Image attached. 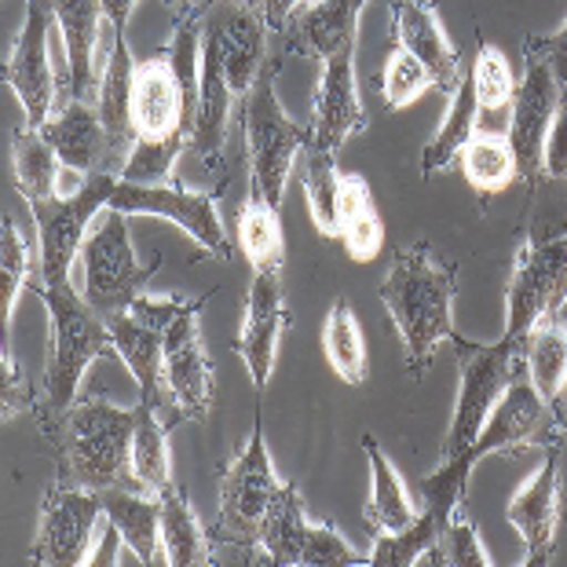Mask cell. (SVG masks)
<instances>
[{
	"mask_svg": "<svg viewBox=\"0 0 567 567\" xmlns=\"http://www.w3.org/2000/svg\"><path fill=\"white\" fill-rule=\"evenodd\" d=\"M454 289L457 268L443 264L429 246L403 249L389 279L381 282V305L392 316L406 344L410 378H421L432 367V355L443 341H454Z\"/></svg>",
	"mask_w": 567,
	"mask_h": 567,
	"instance_id": "1",
	"label": "cell"
},
{
	"mask_svg": "<svg viewBox=\"0 0 567 567\" xmlns=\"http://www.w3.org/2000/svg\"><path fill=\"white\" fill-rule=\"evenodd\" d=\"M59 425V480L89 491H143L132 473L136 410L92 395L70 406Z\"/></svg>",
	"mask_w": 567,
	"mask_h": 567,
	"instance_id": "2",
	"label": "cell"
},
{
	"mask_svg": "<svg viewBox=\"0 0 567 567\" xmlns=\"http://www.w3.org/2000/svg\"><path fill=\"white\" fill-rule=\"evenodd\" d=\"M553 414V406L542 400L538 389L530 384L524 373L516 378L498 403H494L487 425L480 429V436L465 446L454 462H440V468L432 476H425V498H429V513H436L446 524L457 505H465V491H468V476L473 468L491 454H516L530 443H546V417Z\"/></svg>",
	"mask_w": 567,
	"mask_h": 567,
	"instance_id": "3",
	"label": "cell"
},
{
	"mask_svg": "<svg viewBox=\"0 0 567 567\" xmlns=\"http://www.w3.org/2000/svg\"><path fill=\"white\" fill-rule=\"evenodd\" d=\"M38 289L48 316H52V344H48L44 370V429L55 432L66 410L74 406V395L89 367L100 355L114 352V337L106 319L84 300V293H74L70 282Z\"/></svg>",
	"mask_w": 567,
	"mask_h": 567,
	"instance_id": "4",
	"label": "cell"
},
{
	"mask_svg": "<svg viewBox=\"0 0 567 567\" xmlns=\"http://www.w3.org/2000/svg\"><path fill=\"white\" fill-rule=\"evenodd\" d=\"M275 78H279V63L264 66L260 81L243 100V132L249 147V190L275 205H282L286 179L293 173L297 154L308 147L311 128L297 125L293 117L282 111L279 92H275Z\"/></svg>",
	"mask_w": 567,
	"mask_h": 567,
	"instance_id": "5",
	"label": "cell"
},
{
	"mask_svg": "<svg viewBox=\"0 0 567 567\" xmlns=\"http://www.w3.org/2000/svg\"><path fill=\"white\" fill-rule=\"evenodd\" d=\"M81 268H84V300L111 319L114 311H125L132 300L143 297L151 275L162 268V257H151L143 264L136 257L128 231V216L106 205L103 220L92 224L89 238L81 246Z\"/></svg>",
	"mask_w": 567,
	"mask_h": 567,
	"instance_id": "6",
	"label": "cell"
},
{
	"mask_svg": "<svg viewBox=\"0 0 567 567\" xmlns=\"http://www.w3.org/2000/svg\"><path fill=\"white\" fill-rule=\"evenodd\" d=\"M454 344H457V363H462V389H457L454 421L451 432H446L440 462H454L480 436L494 403L524 373V341H505L502 337L494 344H473L465 337H454Z\"/></svg>",
	"mask_w": 567,
	"mask_h": 567,
	"instance_id": "7",
	"label": "cell"
},
{
	"mask_svg": "<svg viewBox=\"0 0 567 567\" xmlns=\"http://www.w3.org/2000/svg\"><path fill=\"white\" fill-rule=\"evenodd\" d=\"M567 305V227L530 231L516 249L509 275V326L505 341H524L538 319Z\"/></svg>",
	"mask_w": 567,
	"mask_h": 567,
	"instance_id": "8",
	"label": "cell"
},
{
	"mask_svg": "<svg viewBox=\"0 0 567 567\" xmlns=\"http://www.w3.org/2000/svg\"><path fill=\"white\" fill-rule=\"evenodd\" d=\"M117 173H92L89 187L74 198H48L30 202L33 220L41 231V279L38 286L70 282V268L81 257V246L89 238V227L100 220V213L111 205Z\"/></svg>",
	"mask_w": 567,
	"mask_h": 567,
	"instance_id": "9",
	"label": "cell"
},
{
	"mask_svg": "<svg viewBox=\"0 0 567 567\" xmlns=\"http://www.w3.org/2000/svg\"><path fill=\"white\" fill-rule=\"evenodd\" d=\"M279 487L282 484L271 468L268 443H264V417L257 414L246 446L220 476V527L227 530V538H235L246 549H260L257 530Z\"/></svg>",
	"mask_w": 567,
	"mask_h": 567,
	"instance_id": "10",
	"label": "cell"
},
{
	"mask_svg": "<svg viewBox=\"0 0 567 567\" xmlns=\"http://www.w3.org/2000/svg\"><path fill=\"white\" fill-rule=\"evenodd\" d=\"M100 513H103V491H89L66 484V480H55L44 498L38 538H33V564L44 567L89 564Z\"/></svg>",
	"mask_w": 567,
	"mask_h": 567,
	"instance_id": "11",
	"label": "cell"
},
{
	"mask_svg": "<svg viewBox=\"0 0 567 567\" xmlns=\"http://www.w3.org/2000/svg\"><path fill=\"white\" fill-rule=\"evenodd\" d=\"M111 209L125 216H165L213 257L227 260V252H231L227 249L220 209H216V195H198V190H184L173 184H128V179H117Z\"/></svg>",
	"mask_w": 567,
	"mask_h": 567,
	"instance_id": "12",
	"label": "cell"
},
{
	"mask_svg": "<svg viewBox=\"0 0 567 567\" xmlns=\"http://www.w3.org/2000/svg\"><path fill=\"white\" fill-rule=\"evenodd\" d=\"M184 305V297H136L125 311H114L106 326L114 337V352L140 381V403H154L162 381L165 330Z\"/></svg>",
	"mask_w": 567,
	"mask_h": 567,
	"instance_id": "13",
	"label": "cell"
},
{
	"mask_svg": "<svg viewBox=\"0 0 567 567\" xmlns=\"http://www.w3.org/2000/svg\"><path fill=\"white\" fill-rule=\"evenodd\" d=\"M205 300H209V293H202L198 300L184 297V305H179L165 330L162 352V381L173 392L179 414L195 421H202L213 410V367L198 333V311L205 308Z\"/></svg>",
	"mask_w": 567,
	"mask_h": 567,
	"instance_id": "14",
	"label": "cell"
},
{
	"mask_svg": "<svg viewBox=\"0 0 567 567\" xmlns=\"http://www.w3.org/2000/svg\"><path fill=\"white\" fill-rule=\"evenodd\" d=\"M52 22H55L52 0H27V19H22L19 41L4 63V84L22 103V114H27L30 128H41L52 117L55 78H52V59H48V30H52Z\"/></svg>",
	"mask_w": 567,
	"mask_h": 567,
	"instance_id": "15",
	"label": "cell"
},
{
	"mask_svg": "<svg viewBox=\"0 0 567 567\" xmlns=\"http://www.w3.org/2000/svg\"><path fill=\"white\" fill-rule=\"evenodd\" d=\"M190 125H195V111H190L168 52L136 63V74H132V132L136 140L190 136Z\"/></svg>",
	"mask_w": 567,
	"mask_h": 567,
	"instance_id": "16",
	"label": "cell"
},
{
	"mask_svg": "<svg viewBox=\"0 0 567 567\" xmlns=\"http://www.w3.org/2000/svg\"><path fill=\"white\" fill-rule=\"evenodd\" d=\"M560 106V84L553 78V70L546 59L527 55L524 81L516 84L513 95V125H509V143L520 162L524 179H538L542 158H546V136L553 128Z\"/></svg>",
	"mask_w": 567,
	"mask_h": 567,
	"instance_id": "17",
	"label": "cell"
},
{
	"mask_svg": "<svg viewBox=\"0 0 567 567\" xmlns=\"http://www.w3.org/2000/svg\"><path fill=\"white\" fill-rule=\"evenodd\" d=\"M311 140L308 147L337 154L348 136L367 128V111L359 103L355 89V44L341 48L322 63L319 92H316V114H311Z\"/></svg>",
	"mask_w": 567,
	"mask_h": 567,
	"instance_id": "18",
	"label": "cell"
},
{
	"mask_svg": "<svg viewBox=\"0 0 567 567\" xmlns=\"http://www.w3.org/2000/svg\"><path fill=\"white\" fill-rule=\"evenodd\" d=\"M286 326H289V308L282 293V275L257 271L252 275L249 297H246L243 333H238V341H235V352L243 355V363L249 367V378L257 389H264L271 378Z\"/></svg>",
	"mask_w": 567,
	"mask_h": 567,
	"instance_id": "19",
	"label": "cell"
},
{
	"mask_svg": "<svg viewBox=\"0 0 567 567\" xmlns=\"http://www.w3.org/2000/svg\"><path fill=\"white\" fill-rule=\"evenodd\" d=\"M505 520L516 527V535L524 538L527 567L549 564L553 546H557V524H560V454L557 446H549L546 465L538 468L527 484L513 494Z\"/></svg>",
	"mask_w": 567,
	"mask_h": 567,
	"instance_id": "20",
	"label": "cell"
},
{
	"mask_svg": "<svg viewBox=\"0 0 567 567\" xmlns=\"http://www.w3.org/2000/svg\"><path fill=\"white\" fill-rule=\"evenodd\" d=\"M392 27H395V44L406 48L410 55L421 59L432 70L436 89L454 95L457 84L465 81V70L457 48L446 41L436 4L432 0H392Z\"/></svg>",
	"mask_w": 567,
	"mask_h": 567,
	"instance_id": "21",
	"label": "cell"
},
{
	"mask_svg": "<svg viewBox=\"0 0 567 567\" xmlns=\"http://www.w3.org/2000/svg\"><path fill=\"white\" fill-rule=\"evenodd\" d=\"M268 19L264 11H249L238 8L231 16L216 19L205 27V41L216 48L224 63V74L231 81V92L238 95V103L252 92V84L260 81L264 66L271 63L268 59Z\"/></svg>",
	"mask_w": 567,
	"mask_h": 567,
	"instance_id": "22",
	"label": "cell"
},
{
	"mask_svg": "<svg viewBox=\"0 0 567 567\" xmlns=\"http://www.w3.org/2000/svg\"><path fill=\"white\" fill-rule=\"evenodd\" d=\"M52 11L66 44L70 100L95 103V92H100V78H103L100 63H95V44H100V27L106 19L103 0H52Z\"/></svg>",
	"mask_w": 567,
	"mask_h": 567,
	"instance_id": "23",
	"label": "cell"
},
{
	"mask_svg": "<svg viewBox=\"0 0 567 567\" xmlns=\"http://www.w3.org/2000/svg\"><path fill=\"white\" fill-rule=\"evenodd\" d=\"M41 136L52 143L59 162L78 168V173H114L111 168V140L100 122L95 103L70 100L66 106H59V114H52L38 128Z\"/></svg>",
	"mask_w": 567,
	"mask_h": 567,
	"instance_id": "24",
	"label": "cell"
},
{
	"mask_svg": "<svg viewBox=\"0 0 567 567\" xmlns=\"http://www.w3.org/2000/svg\"><path fill=\"white\" fill-rule=\"evenodd\" d=\"M524 367L538 395L553 406L557 425H567V311L538 319L524 337Z\"/></svg>",
	"mask_w": 567,
	"mask_h": 567,
	"instance_id": "25",
	"label": "cell"
},
{
	"mask_svg": "<svg viewBox=\"0 0 567 567\" xmlns=\"http://www.w3.org/2000/svg\"><path fill=\"white\" fill-rule=\"evenodd\" d=\"M235 100L238 95L231 92V81L224 74L220 55H216V48L202 33V81H198L195 125H190V151L205 165H220L224 158V136H227V122H231Z\"/></svg>",
	"mask_w": 567,
	"mask_h": 567,
	"instance_id": "26",
	"label": "cell"
},
{
	"mask_svg": "<svg viewBox=\"0 0 567 567\" xmlns=\"http://www.w3.org/2000/svg\"><path fill=\"white\" fill-rule=\"evenodd\" d=\"M367 0H316V4L300 8L293 19L286 22V41L289 52L297 55H316V59H330L341 48L355 44V30H359V11H363Z\"/></svg>",
	"mask_w": 567,
	"mask_h": 567,
	"instance_id": "27",
	"label": "cell"
},
{
	"mask_svg": "<svg viewBox=\"0 0 567 567\" xmlns=\"http://www.w3.org/2000/svg\"><path fill=\"white\" fill-rule=\"evenodd\" d=\"M132 74H136V59H132L128 33H114L111 59L103 66L100 92H95V111H100L106 140H111V158L117 162L114 173H122L128 147L136 143V132H132Z\"/></svg>",
	"mask_w": 567,
	"mask_h": 567,
	"instance_id": "28",
	"label": "cell"
},
{
	"mask_svg": "<svg viewBox=\"0 0 567 567\" xmlns=\"http://www.w3.org/2000/svg\"><path fill=\"white\" fill-rule=\"evenodd\" d=\"M151 491H103V513L140 564H168L162 538V498H147Z\"/></svg>",
	"mask_w": 567,
	"mask_h": 567,
	"instance_id": "29",
	"label": "cell"
},
{
	"mask_svg": "<svg viewBox=\"0 0 567 567\" xmlns=\"http://www.w3.org/2000/svg\"><path fill=\"white\" fill-rule=\"evenodd\" d=\"M311 527H316V524L305 516V505H300L297 487L282 484L279 494L271 498L268 513H264V524L257 530V546H260L264 557H268V564L300 567Z\"/></svg>",
	"mask_w": 567,
	"mask_h": 567,
	"instance_id": "30",
	"label": "cell"
},
{
	"mask_svg": "<svg viewBox=\"0 0 567 567\" xmlns=\"http://www.w3.org/2000/svg\"><path fill=\"white\" fill-rule=\"evenodd\" d=\"M337 238L344 243L348 257L359 264L381 257L384 224L363 176H341V224H337Z\"/></svg>",
	"mask_w": 567,
	"mask_h": 567,
	"instance_id": "31",
	"label": "cell"
},
{
	"mask_svg": "<svg viewBox=\"0 0 567 567\" xmlns=\"http://www.w3.org/2000/svg\"><path fill=\"white\" fill-rule=\"evenodd\" d=\"M363 451L370 457V476H373V487H370V502H367V524L373 535H381V530H403L417 520V509L414 502H410V494L403 487L400 473H395V465L384 457V451L378 446V440L363 436Z\"/></svg>",
	"mask_w": 567,
	"mask_h": 567,
	"instance_id": "32",
	"label": "cell"
},
{
	"mask_svg": "<svg viewBox=\"0 0 567 567\" xmlns=\"http://www.w3.org/2000/svg\"><path fill=\"white\" fill-rule=\"evenodd\" d=\"M162 498V546H165V560L173 567H202L213 564V546L209 535L198 520V513L190 509V502L179 494L176 484H168L158 491Z\"/></svg>",
	"mask_w": 567,
	"mask_h": 567,
	"instance_id": "33",
	"label": "cell"
},
{
	"mask_svg": "<svg viewBox=\"0 0 567 567\" xmlns=\"http://www.w3.org/2000/svg\"><path fill=\"white\" fill-rule=\"evenodd\" d=\"M457 162H462L468 187L480 190V195H502V190H509L520 179V162H516L509 136H502V132L476 128Z\"/></svg>",
	"mask_w": 567,
	"mask_h": 567,
	"instance_id": "34",
	"label": "cell"
},
{
	"mask_svg": "<svg viewBox=\"0 0 567 567\" xmlns=\"http://www.w3.org/2000/svg\"><path fill=\"white\" fill-rule=\"evenodd\" d=\"M476 117H480V100H476V84L465 74V81L457 84V92L451 95V106H446V117L440 132L432 136V143L421 154V176H436L440 168H451L462 158V147L473 140L476 132Z\"/></svg>",
	"mask_w": 567,
	"mask_h": 567,
	"instance_id": "35",
	"label": "cell"
},
{
	"mask_svg": "<svg viewBox=\"0 0 567 567\" xmlns=\"http://www.w3.org/2000/svg\"><path fill=\"white\" fill-rule=\"evenodd\" d=\"M238 249L246 252L252 271H282L286 264V235L279 209L264 202L257 190H249L243 213H238Z\"/></svg>",
	"mask_w": 567,
	"mask_h": 567,
	"instance_id": "36",
	"label": "cell"
},
{
	"mask_svg": "<svg viewBox=\"0 0 567 567\" xmlns=\"http://www.w3.org/2000/svg\"><path fill=\"white\" fill-rule=\"evenodd\" d=\"M132 473L140 487L158 494L173 484V454H168V425L154 414V403L136 406V432H132Z\"/></svg>",
	"mask_w": 567,
	"mask_h": 567,
	"instance_id": "37",
	"label": "cell"
},
{
	"mask_svg": "<svg viewBox=\"0 0 567 567\" xmlns=\"http://www.w3.org/2000/svg\"><path fill=\"white\" fill-rule=\"evenodd\" d=\"M11 158H16V190L27 202H48L55 198L59 187V162L55 147L48 143L38 128L22 125L16 132V147H11Z\"/></svg>",
	"mask_w": 567,
	"mask_h": 567,
	"instance_id": "38",
	"label": "cell"
},
{
	"mask_svg": "<svg viewBox=\"0 0 567 567\" xmlns=\"http://www.w3.org/2000/svg\"><path fill=\"white\" fill-rule=\"evenodd\" d=\"M322 352H326V363L333 367V373L348 384H363L370 363H367V341H363V330L355 322V311L348 300H337L333 311L326 316L322 326Z\"/></svg>",
	"mask_w": 567,
	"mask_h": 567,
	"instance_id": "39",
	"label": "cell"
},
{
	"mask_svg": "<svg viewBox=\"0 0 567 567\" xmlns=\"http://www.w3.org/2000/svg\"><path fill=\"white\" fill-rule=\"evenodd\" d=\"M341 168H337V154L305 147V198L311 205V220L326 235L337 238V224H341Z\"/></svg>",
	"mask_w": 567,
	"mask_h": 567,
	"instance_id": "40",
	"label": "cell"
},
{
	"mask_svg": "<svg viewBox=\"0 0 567 567\" xmlns=\"http://www.w3.org/2000/svg\"><path fill=\"white\" fill-rule=\"evenodd\" d=\"M440 530H443V520L436 513L425 509L403 530H381L367 564L370 567H417V560L425 557V549H432L440 542Z\"/></svg>",
	"mask_w": 567,
	"mask_h": 567,
	"instance_id": "41",
	"label": "cell"
},
{
	"mask_svg": "<svg viewBox=\"0 0 567 567\" xmlns=\"http://www.w3.org/2000/svg\"><path fill=\"white\" fill-rule=\"evenodd\" d=\"M27 282H30V252L19 227L4 216V224H0V344H8L11 311H16V300Z\"/></svg>",
	"mask_w": 567,
	"mask_h": 567,
	"instance_id": "42",
	"label": "cell"
},
{
	"mask_svg": "<svg viewBox=\"0 0 567 567\" xmlns=\"http://www.w3.org/2000/svg\"><path fill=\"white\" fill-rule=\"evenodd\" d=\"M468 78L476 84L480 111H505V106L513 103L516 78L498 44H491V41L476 44V59H473V66H468Z\"/></svg>",
	"mask_w": 567,
	"mask_h": 567,
	"instance_id": "43",
	"label": "cell"
},
{
	"mask_svg": "<svg viewBox=\"0 0 567 567\" xmlns=\"http://www.w3.org/2000/svg\"><path fill=\"white\" fill-rule=\"evenodd\" d=\"M190 147V136L173 140H136L122 165V179L128 184H173L176 158Z\"/></svg>",
	"mask_w": 567,
	"mask_h": 567,
	"instance_id": "44",
	"label": "cell"
},
{
	"mask_svg": "<svg viewBox=\"0 0 567 567\" xmlns=\"http://www.w3.org/2000/svg\"><path fill=\"white\" fill-rule=\"evenodd\" d=\"M429 89H436V78L432 70L406 52V48L395 44L389 59H384V74H381V95L392 111H406L410 103H417Z\"/></svg>",
	"mask_w": 567,
	"mask_h": 567,
	"instance_id": "45",
	"label": "cell"
},
{
	"mask_svg": "<svg viewBox=\"0 0 567 567\" xmlns=\"http://www.w3.org/2000/svg\"><path fill=\"white\" fill-rule=\"evenodd\" d=\"M440 546H443L446 567H491L494 564L487 557L484 542L476 535V527L468 524L465 505H457V509L446 516V524L440 530Z\"/></svg>",
	"mask_w": 567,
	"mask_h": 567,
	"instance_id": "46",
	"label": "cell"
},
{
	"mask_svg": "<svg viewBox=\"0 0 567 567\" xmlns=\"http://www.w3.org/2000/svg\"><path fill=\"white\" fill-rule=\"evenodd\" d=\"M542 173L549 179H567V100H560L557 117L546 136V158H542Z\"/></svg>",
	"mask_w": 567,
	"mask_h": 567,
	"instance_id": "47",
	"label": "cell"
},
{
	"mask_svg": "<svg viewBox=\"0 0 567 567\" xmlns=\"http://www.w3.org/2000/svg\"><path fill=\"white\" fill-rule=\"evenodd\" d=\"M524 52L546 59L549 70H553V78H557V84L564 89V84H567V22L557 33H549V38H527Z\"/></svg>",
	"mask_w": 567,
	"mask_h": 567,
	"instance_id": "48",
	"label": "cell"
},
{
	"mask_svg": "<svg viewBox=\"0 0 567 567\" xmlns=\"http://www.w3.org/2000/svg\"><path fill=\"white\" fill-rule=\"evenodd\" d=\"M122 549H128V546H125V538H122V530H117L114 524H106L103 538H100V546L92 549L89 564H92V567H111V564L122 560Z\"/></svg>",
	"mask_w": 567,
	"mask_h": 567,
	"instance_id": "49",
	"label": "cell"
},
{
	"mask_svg": "<svg viewBox=\"0 0 567 567\" xmlns=\"http://www.w3.org/2000/svg\"><path fill=\"white\" fill-rule=\"evenodd\" d=\"M308 4H316V0H264L260 11H264V19H268L271 30H286V22Z\"/></svg>",
	"mask_w": 567,
	"mask_h": 567,
	"instance_id": "50",
	"label": "cell"
},
{
	"mask_svg": "<svg viewBox=\"0 0 567 567\" xmlns=\"http://www.w3.org/2000/svg\"><path fill=\"white\" fill-rule=\"evenodd\" d=\"M136 8V0H103V11H106V22H111L114 33H128V16Z\"/></svg>",
	"mask_w": 567,
	"mask_h": 567,
	"instance_id": "51",
	"label": "cell"
},
{
	"mask_svg": "<svg viewBox=\"0 0 567 567\" xmlns=\"http://www.w3.org/2000/svg\"><path fill=\"white\" fill-rule=\"evenodd\" d=\"M235 8H249V11H260L264 8V0H231Z\"/></svg>",
	"mask_w": 567,
	"mask_h": 567,
	"instance_id": "52",
	"label": "cell"
},
{
	"mask_svg": "<svg viewBox=\"0 0 567 567\" xmlns=\"http://www.w3.org/2000/svg\"><path fill=\"white\" fill-rule=\"evenodd\" d=\"M564 311H567V305H564Z\"/></svg>",
	"mask_w": 567,
	"mask_h": 567,
	"instance_id": "53",
	"label": "cell"
}]
</instances>
